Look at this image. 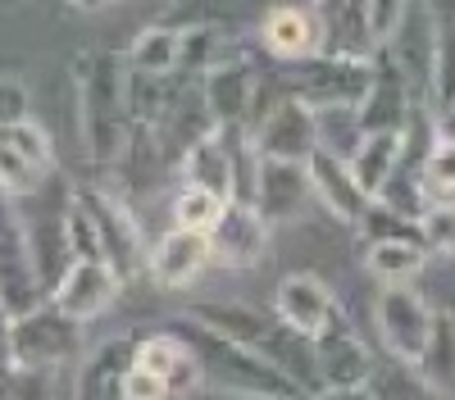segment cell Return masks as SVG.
I'll return each instance as SVG.
<instances>
[{
  "label": "cell",
  "instance_id": "6da1fadb",
  "mask_svg": "<svg viewBox=\"0 0 455 400\" xmlns=\"http://www.w3.org/2000/svg\"><path fill=\"white\" fill-rule=\"evenodd\" d=\"M164 327H169V333H178L187 346L196 350L205 387H214V391L237 396V400H310V391L300 387L287 369H278V364L264 355V350L228 341V337L210 333V327L192 323L187 314L169 318Z\"/></svg>",
  "mask_w": 455,
  "mask_h": 400
},
{
  "label": "cell",
  "instance_id": "7a4b0ae2",
  "mask_svg": "<svg viewBox=\"0 0 455 400\" xmlns=\"http://www.w3.org/2000/svg\"><path fill=\"white\" fill-rule=\"evenodd\" d=\"M124 73L128 59L119 51H83L73 59V82H78V132L92 164H114L132 132L128 105H124Z\"/></svg>",
  "mask_w": 455,
  "mask_h": 400
},
{
  "label": "cell",
  "instance_id": "3957f363",
  "mask_svg": "<svg viewBox=\"0 0 455 400\" xmlns=\"http://www.w3.org/2000/svg\"><path fill=\"white\" fill-rule=\"evenodd\" d=\"M73 196L83 200V209L92 214V224L100 232V246H105V264L119 273L124 282H132L137 273H146V260H150V246L141 237V224L128 205V196H119L105 182H87V187H73Z\"/></svg>",
  "mask_w": 455,
  "mask_h": 400
},
{
  "label": "cell",
  "instance_id": "277c9868",
  "mask_svg": "<svg viewBox=\"0 0 455 400\" xmlns=\"http://www.w3.org/2000/svg\"><path fill=\"white\" fill-rule=\"evenodd\" d=\"M287 82V96H300L310 109H360L373 82V59H347V55H310L291 64V73H278Z\"/></svg>",
  "mask_w": 455,
  "mask_h": 400
},
{
  "label": "cell",
  "instance_id": "5b68a950",
  "mask_svg": "<svg viewBox=\"0 0 455 400\" xmlns=\"http://www.w3.org/2000/svg\"><path fill=\"white\" fill-rule=\"evenodd\" d=\"M0 305L14 318L32 314L36 305H46V282H42V264L36 250L28 241V228L14 209V196L0 192Z\"/></svg>",
  "mask_w": 455,
  "mask_h": 400
},
{
  "label": "cell",
  "instance_id": "8992f818",
  "mask_svg": "<svg viewBox=\"0 0 455 400\" xmlns=\"http://www.w3.org/2000/svg\"><path fill=\"white\" fill-rule=\"evenodd\" d=\"M83 327L51 301L14 318V369H68L83 355Z\"/></svg>",
  "mask_w": 455,
  "mask_h": 400
},
{
  "label": "cell",
  "instance_id": "52a82bcc",
  "mask_svg": "<svg viewBox=\"0 0 455 400\" xmlns=\"http://www.w3.org/2000/svg\"><path fill=\"white\" fill-rule=\"evenodd\" d=\"M433 318L437 310L428 305L424 291L414 286H383L373 296V327H378V341H383L387 355L419 364L433 337Z\"/></svg>",
  "mask_w": 455,
  "mask_h": 400
},
{
  "label": "cell",
  "instance_id": "ba28073f",
  "mask_svg": "<svg viewBox=\"0 0 455 400\" xmlns=\"http://www.w3.org/2000/svg\"><path fill=\"white\" fill-rule=\"evenodd\" d=\"M259 160H287L306 164L319 151V114L300 96H278L251 128Z\"/></svg>",
  "mask_w": 455,
  "mask_h": 400
},
{
  "label": "cell",
  "instance_id": "9c48e42d",
  "mask_svg": "<svg viewBox=\"0 0 455 400\" xmlns=\"http://www.w3.org/2000/svg\"><path fill=\"white\" fill-rule=\"evenodd\" d=\"M51 173H55V145L42 123L23 119V123L0 128V192L14 200L32 196L46 187Z\"/></svg>",
  "mask_w": 455,
  "mask_h": 400
},
{
  "label": "cell",
  "instance_id": "30bf717a",
  "mask_svg": "<svg viewBox=\"0 0 455 400\" xmlns=\"http://www.w3.org/2000/svg\"><path fill=\"white\" fill-rule=\"evenodd\" d=\"M392 55L405 73V82L414 91V105L433 109V87H437V23L428 0H410V10L392 36Z\"/></svg>",
  "mask_w": 455,
  "mask_h": 400
},
{
  "label": "cell",
  "instance_id": "8fae6325",
  "mask_svg": "<svg viewBox=\"0 0 455 400\" xmlns=\"http://www.w3.org/2000/svg\"><path fill=\"white\" fill-rule=\"evenodd\" d=\"M315 350V373H319V387H337V391H347V387H369L373 378V350L369 341L351 327L347 314H337L323 333L310 341Z\"/></svg>",
  "mask_w": 455,
  "mask_h": 400
},
{
  "label": "cell",
  "instance_id": "7c38bea8",
  "mask_svg": "<svg viewBox=\"0 0 455 400\" xmlns=\"http://www.w3.org/2000/svg\"><path fill=\"white\" fill-rule=\"evenodd\" d=\"M119 291H124V278L114 273L109 264L100 260H68V269L60 273V282L51 286V305L64 310L68 318H78V323H92L100 318L114 301H119Z\"/></svg>",
  "mask_w": 455,
  "mask_h": 400
},
{
  "label": "cell",
  "instance_id": "4fadbf2b",
  "mask_svg": "<svg viewBox=\"0 0 455 400\" xmlns=\"http://www.w3.org/2000/svg\"><path fill=\"white\" fill-rule=\"evenodd\" d=\"M274 314L283 327H291L296 337H306L315 341L323 327L341 314L337 296H332V286L319 278V273H287L274 291Z\"/></svg>",
  "mask_w": 455,
  "mask_h": 400
},
{
  "label": "cell",
  "instance_id": "5bb4252c",
  "mask_svg": "<svg viewBox=\"0 0 455 400\" xmlns=\"http://www.w3.org/2000/svg\"><path fill=\"white\" fill-rule=\"evenodd\" d=\"M414 109V91L405 82V73L392 55V46H378L373 51V82H369V96L360 105V128L364 137L369 132H401L405 119Z\"/></svg>",
  "mask_w": 455,
  "mask_h": 400
},
{
  "label": "cell",
  "instance_id": "9a60e30c",
  "mask_svg": "<svg viewBox=\"0 0 455 400\" xmlns=\"http://www.w3.org/2000/svg\"><path fill=\"white\" fill-rule=\"evenodd\" d=\"M315 187L306 164H287V160H259L255 169V187H251V205L264 224H291L300 218V209L310 205Z\"/></svg>",
  "mask_w": 455,
  "mask_h": 400
},
{
  "label": "cell",
  "instance_id": "2e32d148",
  "mask_svg": "<svg viewBox=\"0 0 455 400\" xmlns=\"http://www.w3.org/2000/svg\"><path fill=\"white\" fill-rule=\"evenodd\" d=\"M132 364H141V369H150L156 378H164L169 391H173V400H192V396L205 387V373H201L196 350L187 346L178 333H169V327L141 333V337H137V355H132Z\"/></svg>",
  "mask_w": 455,
  "mask_h": 400
},
{
  "label": "cell",
  "instance_id": "e0dca14e",
  "mask_svg": "<svg viewBox=\"0 0 455 400\" xmlns=\"http://www.w3.org/2000/svg\"><path fill=\"white\" fill-rule=\"evenodd\" d=\"M201 96H205V109L219 128H251L255 96H259V73H255L251 55L210 68L201 78Z\"/></svg>",
  "mask_w": 455,
  "mask_h": 400
},
{
  "label": "cell",
  "instance_id": "ac0fdd59",
  "mask_svg": "<svg viewBox=\"0 0 455 400\" xmlns=\"http://www.w3.org/2000/svg\"><path fill=\"white\" fill-rule=\"evenodd\" d=\"M210 250L223 269H255L269 250V224L255 214L251 200H228L223 218L210 228Z\"/></svg>",
  "mask_w": 455,
  "mask_h": 400
},
{
  "label": "cell",
  "instance_id": "d6986e66",
  "mask_svg": "<svg viewBox=\"0 0 455 400\" xmlns=\"http://www.w3.org/2000/svg\"><path fill=\"white\" fill-rule=\"evenodd\" d=\"M205 264H214V250H210V232H192V228H169L156 246H150V260L146 273L156 286L164 291H182L192 286Z\"/></svg>",
  "mask_w": 455,
  "mask_h": 400
},
{
  "label": "cell",
  "instance_id": "ffe728a7",
  "mask_svg": "<svg viewBox=\"0 0 455 400\" xmlns=\"http://www.w3.org/2000/svg\"><path fill=\"white\" fill-rule=\"evenodd\" d=\"M306 173H310V187H315V196L328 205V214L337 218V224H347V228H360V218L369 214V205H373V196L355 182V173H351V164L341 160V155H332V151H319L306 160Z\"/></svg>",
  "mask_w": 455,
  "mask_h": 400
},
{
  "label": "cell",
  "instance_id": "44dd1931",
  "mask_svg": "<svg viewBox=\"0 0 455 400\" xmlns=\"http://www.w3.org/2000/svg\"><path fill=\"white\" fill-rule=\"evenodd\" d=\"M319 19V51L347 55V59H373V32H369V0H310Z\"/></svg>",
  "mask_w": 455,
  "mask_h": 400
},
{
  "label": "cell",
  "instance_id": "7402d4cb",
  "mask_svg": "<svg viewBox=\"0 0 455 400\" xmlns=\"http://www.w3.org/2000/svg\"><path fill=\"white\" fill-rule=\"evenodd\" d=\"M259 46L283 64H300L319 55V19L310 5H296V0H278V5L264 10L259 19Z\"/></svg>",
  "mask_w": 455,
  "mask_h": 400
},
{
  "label": "cell",
  "instance_id": "603a6c76",
  "mask_svg": "<svg viewBox=\"0 0 455 400\" xmlns=\"http://www.w3.org/2000/svg\"><path fill=\"white\" fill-rule=\"evenodd\" d=\"M187 87H192V78H187V73H137V68H128V73H124L128 123H137V128H160Z\"/></svg>",
  "mask_w": 455,
  "mask_h": 400
},
{
  "label": "cell",
  "instance_id": "cb8c5ba5",
  "mask_svg": "<svg viewBox=\"0 0 455 400\" xmlns=\"http://www.w3.org/2000/svg\"><path fill=\"white\" fill-rule=\"evenodd\" d=\"M137 337H141V333H124V337L96 346V350L83 359L78 378H73V400H124V396H119V382H124L128 364H132V355H137Z\"/></svg>",
  "mask_w": 455,
  "mask_h": 400
},
{
  "label": "cell",
  "instance_id": "d4e9b609",
  "mask_svg": "<svg viewBox=\"0 0 455 400\" xmlns=\"http://www.w3.org/2000/svg\"><path fill=\"white\" fill-rule=\"evenodd\" d=\"M182 182L187 187H205V192H219L223 200L237 196V169H233V141H228L223 128L205 132L192 151L182 155Z\"/></svg>",
  "mask_w": 455,
  "mask_h": 400
},
{
  "label": "cell",
  "instance_id": "484cf974",
  "mask_svg": "<svg viewBox=\"0 0 455 400\" xmlns=\"http://www.w3.org/2000/svg\"><path fill=\"white\" fill-rule=\"evenodd\" d=\"M164 164H169V155H164V145H160L156 128H137V123H132V132H128V141H124L119 160L109 164L114 177H119V187H114V192H119V196H128V192H150Z\"/></svg>",
  "mask_w": 455,
  "mask_h": 400
},
{
  "label": "cell",
  "instance_id": "4316f807",
  "mask_svg": "<svg viewBox=\"0 0 455 400\" xmlns=\"http://www.w3.org/2000/svg\"><path fill=\"white\" fill-rule=\"evenodd\" d=\"M233 59H246V46H242L223 23L182 27V59H178V73H187V78H205L210 68L233 64Z\"/></svg>",
  "mask_w": 455,
  "mask_h": 400
},
{
  "label": "cell",
  "instance_id": "83f0119b",
  "mask_svg": "<svg viewBox=\"0 0 455 400\" xmlns=\"http://www.w3.org/2000/svg\"><path fill=\"white\" fill-rule=\"evenodd\" d=\"M401 155H405L401 132H369V137L360 141V151H355L347 164H351V173H355L360 187L378 200V192H383L387 182H392V173H396Z\"/></svg>",
  "mask_w": 455,
  "mask_h": 400
},
{
  "label": "cell",
  "instance_id": "f1b7e54d",
  "mask_svg": "<svg viewBox=\"0 0 455 400\" xmlns=\"http://www.w3.org/2000/svg\"><path fill=\"white\" fill-rule=\"evenodd\" d=\"M424 264H428V250L419 241H369L364 246V269L383 286H414Z\"/></svg>",
  "mask_w": 455,
  "mask_h": 400
},
{
  "label": "cell",
  "instance_id": "f546056e",
  "mask_svg": "<svg viewBox=\"0 0 455 400\" xmlns=\"http://www.w3.org/2000/svg\"><path fill=\"white\" fill-rule=\"evenodd\" d=\"M369 396H373V400H437V391H433L428 378L419 373V364L396 359V355H387V359L373 364Z\"/></svg>",
  "mask_w": 455,
  "mask_h": 400
},
{
  "label": "cell",
  "instance_id": "4dcf8cb0",
  "mask_svg": "<svg viewBox=\"0 0 455 400\" xmlns=\"http://www.w3.org/2000/svg\"><path fill=\"white\" fill-rule=\"evenodd\" d=\"M128 68L137 73H178V59H182V32L169 27V23H156L137 32V42L128 46Z\"/></svg>",
  "mask_w": 455,
  "mask_h": 400
},
{
  "label": "cell",
  "instance_id": "1f68e13d",
  "mask_svg": "<svg viewBox=\"0 0 455 400\" xmlns=\"http://www.w3.org/2000/svg\"><path fill=\"white\" fill-rule=\"evenodd\" d=\"M419 373L428 378V387L437 396L455 391V314L451 310H437V318H433V337L419 359Z\"/></svg>",
  "mask_w": 455,
  "mask_h": 400
},
{
  "label": "cell",
  "instance_id": "d6a6232c",
  "mask_svg": "<svg viewBox=\"0 0 455 400\" xmlns=\"http://www.w3.org/2000/svg\"><path fill=\"white\" fill-rule=\"evenodd\" d=\"M228 200L219 192H205V187H178L173 196V228H192V232H210L219 218H223Z\"/></svg>",
  "mask_w": 455,
  "mask_h": 400
},
{
  "label": "cell",
  "instance_id": "836d02e7",
  "mask_svg": "<svg viewBox=\"0 0 455 400\" xmlns=\"http://www.w3.org/2000/svg\"><path fill=\"white\" fill-rule=\"evenodd\" d=\"M64 255H68V260H100L105 264L100 232H96L92 214L83 209V200L73 192H68V205H64Z\"/></svg>",
  "mask_w": 455,
  "mask_h": 400
},
{
  "label": "cell",
  "instance_id": "e575fe53",
  "mask_svg": "<svg viewBox=\"0 0 455 400\" xmlns=\"http://www.w3.org/2000/svg\"><path fill=\"white\" fill-rule=\"evenodd\" d=\"M315 114H319V145L341 160H351L364 141L360 109H315Z\"/></svg>",
  "mask_w": 455,
  "mask_h": 400
},
{
  "label": "cell",
  "instance_id": "d590c367",
  "mask_svg": "<svg viewBox=\"0 0 455 400\" xmlns=\"http://www.w3.org/2000/svg\"><path fill=\"white\" fill-rule=\"evenodd\" d=\"M355 232L364 237V246H369V241H419V246H424L419 224H410L405 214L387 209L383 200H373V205H369V214L360 218V228H355Z\"/></svg>",
  "mask_w": 455,
  "mask_h": 400
},
{
  "label": "cell",
  "instance_id": "8d00e7d4",
  "mask_svg": "<svg viewBox=\"0 0 455 400\" xmlns=\"http://www.w3.org/2000/svg\"><path fill=\"white\" fill-rule=\"evenodd\" d=\"M424 187L433 200H455V137L437 132L433 151L424 160Z\"/></svg>",
  "mask_w": 455,
  "mask_h": 400
},
{
  "label": "cell",
  "instance_id": "74e56055",
  "mask_svg": "<svg viewBox=\"0 0 455 400\" xmlns=\"http://www.w3.org/2000/svg\"><path fill=\"white\" fill-rule=\"evenodd\" d=\"M419 237L428 255H455V200H433L424 209Z\"/></svg>",
  "mask_w": 455,
  "mask_h": 400
},
{
  "label": "cell",
  "instance_id": "f35d334b",
  "mask_svg": "<svg viewBox=\"0 0 455 400\" xmlns=\"http://www.w3.org/2000/svg\"><path fill=\"white\" fill-rule=\"evenodd\" d=\"M405 10H410V0H369V32H373V46H392V36H396Z\"/></svg>",
  "mask_w": 455,
  "mask_h": 400
},
{
  "label": "cell",
  "instance_id": "ab89813d",
  "mask_svg": "<svg viewBox=\"0 0 455 400\" xmlns=\"http://www.w3.org/2000/svg\"><path fill=\"white\" fill-rule=\"evenodd\" d=\"M119 396H124V400H173L169 382L156 378L150 369H141V364H128V373H124V382H119Z\"/></svg>",
  "mask_w": 455,
  "mask_h": 400
},
{
  "label": "cell",
  "instance_id": "60d3db41",
  "mask_svg": "<svg viewBox=\"0 0 455 400\" xmlns=\"http://www.w3.org/2000/svg\"><path fill=\"white\" fill-rule=\"evenodd\" d=\"M32 119V96L19 78H0V128Z\"/></svg>",
  "mask_w": 455,
  "mask_h": 400
},
{
  "label": "cell",
  "instance_id": "b9f144b4",
  "mask_svg": "<svg viewBox=\"0 0 455 400\" xmlns=\"http://www.w3.org/2000/svg\"><path fill=\"white\" fill-rule=\"evenodd\" d=\"M0 369H14V314L0 305Z\"/></svg>",
  "mask_w": 455,
  "mask_h": 400
},
{
  "label": "cell",
  "instance_id": "7bdbcfd3",
  "mask_svg": "<svg viewBox=\"0 0 455 400\" xmlns=\"http://www.w3.org/2000/svg\"><path fill=\"white\" fill-rule=\"evenodd\" d=\"M310 400H373V396H369V387H347V391H337V387H323V391H315Z\"/></svg>",
  "mask_w": 455,
  "mask_h": 400
},
{
  "label": "cell",
  "instance_id": "ee69618b",
  "mask_svg": "<svg viewBox=\"0 0 455 400\" xmlns=\"http://www.w3.org/2000/svg\"><path fill=\"white\" fill-rule=\"evenodd\" d=\"M437 132H442V137H455V100H451V105L442 109V114H437Z\"/></svg>",
  "mask_w": 455,
  "mask_h": 400
},
{
  "label": "cell",
  "instance_id": "f6af8a7d",
  "mask_svg": "<svg viewBox=\"0 0 455 400\" xmlns=\"http://www.w3.org/2000/svg\"><path fill=\"white\" fill-rule=\"evenodd\" d=\"M68 5H73V10H105L109 0H68Z\"/></svg>",
  "mask_w": 455,
  "mask_h": 400
}]
</instances>
